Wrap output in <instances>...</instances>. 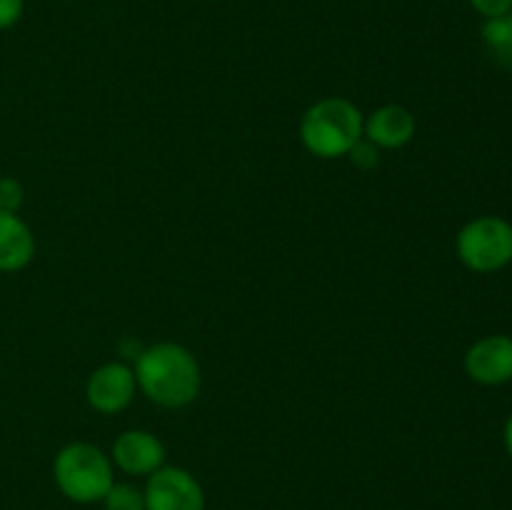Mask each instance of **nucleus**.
<instances>
[{"label":"nucleus","mask_w":512,"mask_h":510,"mask_svg":"<svg viewBox=\"0 0 512 510\" xmlns=\"http://www.w3.org/2000/svg\"><path fill=\"white\" fill-rule=\"evenodd\" d=\"M143 350L145 348H140V345L133 343V340H123V343H120V353H123L128 360H138Z\"/></svg>","instance_id":"17"},{"label":"nucleus","mask_w":512,"mask_h":510,"mask_svg":"<svg viewBox=\"0 0 512 510\" xmlns=\"http://www.w3.org/2000/svg\"><path fill=\"white\" fill-rule=\"evenodd\" d=\"M135 383L160 408H185L200 393V365L185 345H150L135 360Z\"/></svg>","instance_id":"1"},{"label":"nucleus","mask_w":512,"mask_h":510,"mask_svg":"<svg viewBox=\"0 0 512 510\" xmlns=\"http://www.w3.org/2000/svg\"><path fill=\"white\" fill-rule=\"evenodd\" d=\"M463 365L468 378L485 388L512 383V338L495 333L475 340L465 353Z\"/></svg>","instance_id":"6"},{"label":"nucleus","mask_w":512,"mask_h":510,"mask_svg":"<svg viewBox=\"0 0 512 510\" xmlns=\"http://www.w3.org/2000/svg\"><path fill=\"white\" fill-rule=\"evenodd\" d=\"M55 485L73 503H95L113 488V463L90 443H70L55 455Z\"/></svg>","instance_id":"3"},{"label":"nucleus","mask_w":512,"mask_h":510,"mask_svg":"<svg viewBox=\"0 0 512 510\" xmlns=\"http://www.w3.org/2000/svg\"><path fill=\"white\" fill-rule=\"evenodd\" d=\"M25 190L15 178H0V210L3 213H18L23 205Z\"/></svg>","instance_id":"13"},{"label":"nucleus","mask_w":512,"mask_h":510,"mask_svg":"<svg viewBox=\"0 0 512 510\" xmlns=\"http://www.w3.org/2000/svg\"><path fill=\"white\" fill-rule=\"evenodd\" d=\"M503 438H505V448H508V453H510V458H512V413H510V418L505 420Z\"/></svg>","instance_id":"18"},{"label":"nucleus","mask_w":512,"mask_h":510,"mask_svg":"<svg viewBox=\"0 0 512 510\" xmlns=\"http://www.w3.org/2000/svg\"><path fill=\"white\" fill-rule=\"evenodd\" d=\"M460 263L480 275L498 273L512 263V223L500 215H478L455 238Z\"/></svg>","instance_id":"4"},{"label":"nucleus","mask_w":512,"mask_h":510,"mask_svg":"<svg viewBox=\"0 0 512 510\" xmlns=\"http://www.w3.org/2000/svg\"><path fill=\"white\" fill-rule=\"evenodd\" d=\"M135 373L125 363H105L95 370L85 385V398L98 413L113 415L130 405L135 395Z\"/></svg>","instance_id":"7"},{"label":"nucleus","mask_w":512,"mask_h":510,"mask_svg":"<svg viewBox=\"0 0 512 510\" xmlns=\"http://www.w3.org/2000/svg\"><path fill=\"white\" fill-rule=\"evenodd\" d=\"M23 0H0V30H8L23 18Z\"/></svg>","instance_id":"16"},{"label":"nucleus","mask_w":512,"mask_h":510,"mask_svg":"<svg viewBox=\"0 0 512 510\" xmlns=\"http://www.w3.org/2000/svg\"><path fill=\"white\" fill-rule=\"evenodd\" d=\"M348 155H350V160H353L355 168H360V170H370L378 165V148H375L370 140L360 138Z\"/></svg>","instance_id":"14"},{"label":"nucleus","mask_w":512,"mask_h":510,"mask_svg":"<svg viewBox=\"0 0 512 510\" xmlns=\"http://www.w3.org/2000/svg\"><path fill=\"white\" fill-rule=\"evenodd\" d=\"M103 500L105 510H145V495L128 483H113Z\"/></svg>","instance_id":"12"},{"label":"nucleus","mask_w":512,"mask_h":510,"mask_svg":"<svg viewBox=\"0 0 512 510\" xmlns=\"http://www.w3.org/2000/svg\"><path fill=\"white\" fill-rule=\"evenodd\" d=\"M473 5L475 13L483 15L485 20L488 18H500V15L512 13V0H468Z\"/></svg>","instance_id":"15"},{"label":"nucleus","mask_w":512,"mask_h":510,"mask_svg":"<svg viewBox=\"0 0 512 510\" xmlns=\"http://www.w3.org/2000/svg\"><path fill=\"white\" fill-rule=\"evenodd\" d=\"M480 35H483V45L493 63L512 70V13L485 20Z\"/></svg>","instance_id":"11"},{"label":"nucleus","mask_w":512,"mask_h":510,"mask_svg":"<svg viewBox=\"0 0 512 510\" xmlns=\"http://www.w3.org/2000/svg\"><path fill=\"white\" fill-rule=\"evenodd\" d=\"M363 135L375 148H403L415 135V115L403 105H383L365 120Z\"/></svg>","instance_id":"9"},{"label":"nucleus","mask_w":512,"mask_h":510,"mask_svg":"<svg viewBox=\"0 0 512 510\" xmlns=\"http://www.w3.org/2000/svg\"><path fill=\"white\" fill-rule=\"evenodd\" d=\"M145 510H205V495L185 468H158L145 485Z\"/></svg>","instance_id":"5"},{"label":"nucleus","mask_w":512,"mask_h":510,"mask_svg":"<svg viewBox=\"0 0 512 510\" xmlns=\"http://www.w3.org/2000/svg\"><path fill=\"white\" fill-rule=\"evenodd\" d=\"M363 113L345 98H323L305 110L300 140L315 158H343L363 138Z\"/></svg>","instance_id":"2"},{"label":"nucleus","mask_w":512,"mask_h":510,"mask_svg":"<svg viewBox=\"0 0 512 510\" xmlns=\"http://www.w3.org/2000/svg\"><path fill=\"white\" fill-rule=\"evenodd\" d=\"M35 255V235L18 213L0 210V273H15L30 265Z\"/></svg>","instance_id":"10"},{"label":"nucleus","mask_w":512,"mask_h":510,"mask_svg":"<svg viewBox=\"0 0 512 510\" xmlns=\"http://www.w3.org/2000/svg\"><path fill=\"white\" fill-rule=\"evenodd\" d=\"M113 463L128 475H150L165 463V445L148 430H125L113 443Z\"/></svg>","instance_id":"8"}]
</instances>
